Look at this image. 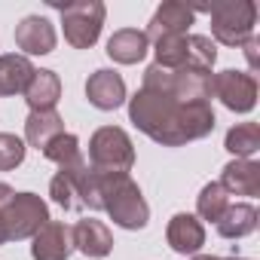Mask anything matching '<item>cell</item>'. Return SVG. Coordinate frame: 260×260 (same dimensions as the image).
<instances>
[{"label": "cell", "mask_w": 260, "mask_h": 260, "mask_svg": "<svg viewBox=\"0 0 260 260\" xmlns=\"http://www.w3.org/2000/svg\"><path fill=\"white\" fill-rule=\"evenodd\" d=\"M147 52H150V40H147L144 31H138V28L113 31L110 40H107V55H110L116 64H138Z\"/></svg>", "instance_id": "2e32d148"}, {"label": "cell", "mask_w": 260, "mask_h": 260, "mask_svg": "<svg viewBox=\"0 0 260 260\" xmlns=\"http://www.w3.org/2000/svg\"><path fill=\"white\" fill-rule=\"evenodd\" d=\"M226 205H230V193H226L217 181L205 184L202 193H199V199H196V211H199V217H202V220H211V223H217V217L226 211Z\"/></svg>", "instance_id": "603a6c76"}, {"label": "cell", "mask_w": 260, "mask_h": 260, "mask_svg": "<svg viewBox=\"0 0 260 260\" xmlns=\"http://www.w3.org/2000/svg\"><path fill=\"white\" fill-rule=\"evenodd\" d=\"M156 61L153 64H159V68H166V71H178V68H184L187 64V34H175V37H162V40H156Z\"/></svg>", "instance_id": "7402d4cb"}, {"label": "cell", "mask_w": 260, "mask_h": 260, "mask_svg": "<svg viewBox=\"0 0 260 260\" xmlns=\"http://www.w3.org/2000/svg\"><path fill=\"white\" fill-rule=\"evenodd\" d=\"M71 236H74V251L86 257H107L113 251V236L101 220H92V217L77 220L71 226Z\"/></svg>", "instance_id": "5bb4252c"}, {"label": "cell", "mask_w": 260, "mask_h": 260, "mask_svg": "<svg viewBox=\"0 0 260 260\" xmlns=\"http://www.w3.org/2000/svg\"><path fill=\"white\" fill-rule=\"evenodd\" d=\"M16 46L25 55H49L55 49V28L43 16H25L16 25Z\"/></svg>", "instance_id": "30bf717a"}, {"label": "cell", "mask_w": 260, "mask_h": 260, "mask_svg": "<svg viewBox=\"0 0 260 260\" xmlns=\"http://www.w3.org/2000/svg\"><path fill=\"white\" fill-rule=\"evenodd\" d=\"M211 16V34L223 46H242L248 37H254L257 25V4L251 0H220L211 7H199Z\"/></svg>", "instance_id": "8992f818"}, {"label": "cell", "mask_w": 260, "mask_h": 260, "mask_svg": "<svg viewBox=\"0 0 260 260\" xmlns=\"http://www.w3.org/2000/svg\"><path fill=\"white\" fill-rule=\"evenodd\" d=\"M128 119L141 132L162 144V147H181L187 141H199L214 132V110L211 104H184L166 92L138 89L128 98Z\"/></svg>", "instance_id": "6da1fadb"}, {"label": "cell", "mask_w": 260, "mask_h": 260, "mask_svg": "<svg viewBox=\"0 0 260 260\" xmlns=\"http://www.w3.org/2000/svg\"><path fill=\"white\" fill-rule=\"evenodd\" d=\"M89 166L98 175H128L135 166V147L119 125H101L89 138Z\"/></svg>", "instance_id": "5b68a950"}, {"label": "cell", "mask_w": 260, "mask_h": 260, "mask_svg": "<svg viewBox=\"0 0 260 260\" xmlns=\"http://www.w3.org/2000/svg\"><path fill=\"white\" fill-rule=\"evenodd\" d=\"M223 147L236 159H251L260 150V125L257 122H239V125H233L230 132H226V138H223Z\"/></svg>", "instance_id": "44dd1931"}, {"label": "cell", "mask_w": 260, "mask_h": 260, "mask_svg": "<svg viewBox=\"0 0 260 260\" xmlns=\"http://www.w3.org/2000/svg\"><path fill=\"white\" fill-rule=\"evenodd\" d=\"M61 132H64V119L55 110H31L25 119V141L37 150H43Z\"/></svg>", "instance_id": "ffe728a7"}, {"label": "cell", "mask_w": 260, "mask_h": 260, "mask_svg": "<svg viewBox=\"0 0 260 260\" xmlns=\"http://www.w3.org/2000/svg\"><path fill=\"white\" fill-rule=\"evenodd\" d=\"M193 16L196 10H190L187 4H181V0H166V4L153 13L144 37L147 40H162V37H175V34H187V28L193 25Z\"/></svg>", "instance_id": "9c48e42d"}, {"label": "cell", "mask_w": 260, "mask_h": 260, "mask_svg": "<svg viewBox=\"0 0 260 260\" xmlns=\"http://www.w3.org/2000/svg\"><path fill=\"white\" fill-rule=\"evenodd\" d=\"M61 98V80L55 71H34L28 89H25V101L31 110H55Z\"/></svg>", "instance_id": "d6986e66"}, {"label": "cell", "mask_w": 260, "mask_h": 260, "mask_svg": "<svg viewBox=\"0 0 260 260\" xmlns=\"http://www.w3.org/2000/svg\"><path fill=\"white\" fill-rule=\"evenodd\" d=\"M71 251H74V236H71V226L61 220H49L34 236V245H31L34 260H68Z\"/></svg>", "instance_id": "7c38bea8"}, {"label": "cell", "mask_w": 260, "mask_h": 260, "mask_svg": "<svg viewBox=\"0 0 260 260\" xmlns=\"http://www.w3.org/2000/svg\"><path fill=\"white\" fill-rule=\"evenodd\" d=\"M34 64L28 55H16V52H7L0 55V95H16V92H25L31 77H34Z\"/></svg>", "instance_id": "ac0fdd59"}, {"label": "cell", "mask_w": 260, "mask_h": 260, "mask_svg": "<svg viewBox=\"0 0 260 260\" xmlns=\"http://www.w3.org/2000/svg\"><path fill=\"white\" fill-rule=\"evenodd\" d=\"M49 196L55 205L64 211H101V193H98V172L86 162L77 159L71 166H61L55 178L49 181Z\"/></svg>", "instance_id": "277c9868"}, {"label": "cell", "mask_w": 260, "mask_h": 260, "mask_svg": "<svg viewBox=\"0 0 260 260\" xmlns=\"http://www.w3.org/2000/svg\"><path fill=\"white\" fill-rule=\"evenodd\" d=\"M242 46H245V58H248V68H251V77H254L260 71V40L257 37H248Z\"/></svg>", "instance_id": "4316f807"}, {"label": "cell", "mask_w": 260, "mask_h": 260, "mask_svg": "<svg viewBox=\"0 0 260 260\" xmlns=\"http://www.w3.org/2000/svg\"><path fill=\"white\" fill-rule=\"evenodd\" d=\"M217 61V46L211 37L202 34H187V64L184 68H196V71H211Z\"/></svg>", "instance_id": "cb8c5ba5"}, {"label": "cell", "mask_w": 260, "mask_h": 260, "mask_svg": "<svg viewBox=\"0 0 260 260\" xmlns=\"http://www.w3.org/2000/svg\"><path fill=\"white\" fill-rule=\"evenodd\" d=\"M193 260H242V257H211V254H199Z\"/></svg>", "instance_id": "83f0119b"}, {"label": "cell", "mask_w": 260, "mask_h": 260, "mask_svg": "<svg viewBox=\"0 0 260 260\" xmlns=\"http://www.w3.org/2000/svg\"><path fill=\"white\" fill-rule=\"evenodd\" d=\"M98 193H101V211H107L116 226L122 230L147 226L150 208L144 202L141 187L128 175H98Z\"/></svg>", "instance_id": "3957f363"}, {"label": "cell", "mask_w": 260, "mask_h": 260, "mask_svg": "<svg viewBox=\"0 0 260 260\" xmlns=\"http://www.w3.org/2000/svg\"><path fill=\"white\" fill-rule=\"evenodd\" d=\"M25 141L10 135V132H0V172H10L16 166L25 162Z\"/></svg>", "instance_id": "484cf974"}, {"label": "cell", "mask_w": 260, "mask_h": 260, "mask_svg": "<svg viewBox=\"0 0 260 260\" xmlns=\"http://www.w3.org/2000/svg\"><path fill=\"white\" fill-rule=\"evenodd\" d=\"M211 95L233 113H248L257 104V80L248 71H220L211 77Z\"/></svg>", "instance_id": "ba28073f"}, {"label": "cell", "mask_w": 260, "mask_h": 260, "mask_svg": "<svg viewBox=\"0 0 260 260\" xmlns=\"http://www.w3.org/2000/svg\"><path fill=\"white\" fill-rule=\"evenodd\" d=\"M49 220V205L37 193H16L10 184H0V245L34 239Z\"/></svg>", "instance_id": "7a4b0ae2"}, {"label": "cell", "mask_w": 260, "mask_h": 260, "mask_svg": "<svg viewBox=\"0 0 260 260\" xmlns=\"http://www.w3.org/2000/svg\"><path fill=\"white\" fill-rule=\"evenodd\" d=\"M52 7L61 10V25H64V40L74 49H89L98 43L101 37V25H104V4L101 0H74V4H58L49 0Z\"/></svg>", "instance_id": "52a82bcc"}, {"label": "cell", "mask_w": 260, "mask_h": 260, "mask_svg": "<svg viewBox=\"0 0 260 260\" xmlns=\"http://www.w3.org/2000/svg\"><path fill=\"white\" fill-rule=\"evenodd\" d=\"M257 220L260 214L251 202H236V205H226V211L217 217L214 226H217V236L223 239H245L257 230Z\"/></svg>", "instance_id": "e0dca14e"}, {"label": "cell", "mask_w": 260, "mask_h": 260, "mask_svg": "<svg viewBox=\"0 0 260 260\" xmlns=\"http://www.w3.org/2000/svg\"><path fill=\"white\" fill-rule=\"evenodd\" d=\"M86 98L98 110H116L125 101V80L116 71L101 68V71L89 74V80H86Z\"/></svg>", "instance_id": "8fae6325"}, {"label": "cell", "mask_w": 260, "mask_h": 260, "mask_svg": "<svg viewBox=\"0 0 260 260\" xmlns=\"http://www.w3.org/2000/svg\"><path fill=\"white\" fill-rule=\"evenodd\" d=\"M226 193L233 196H260V162L254 159H233L223 166L220 181Z\"/></svg>", "instance_id": "4fadbf2b"}, {"label": "cell", "mask_w": 260, "mask_h": 260, "mask_svg": "<svg viewBox=\"0 0 260 260\" xmlns=\"http://www.w3.org/2000/svg\"><path fill=\"white\" fill-rule=\"evenodd\" d=\"M166 239L172 245V251L178 254H196L202 245H205V226L196 214H175L169 220V230H166Z\"/></svg>", "instance_id": "9a60e30c"}, {"label": "cell", "mask_w": 260, "mask_h": 260, "mask_svg": "<svg viewBox=\"0 0 260 260\" xmlns=\"http://www.w3.org/2000/svg\"><path fill=\"white\" fill-rule=\"evenodd\" d=\"M40 153H43L49 162H55L58 169H61V166H71V162H77V159H83V153H80V138L71 135V132H61L58 138H52Z\"/></svg>", "instance_id": "d4e9b609"}]
</instances>
